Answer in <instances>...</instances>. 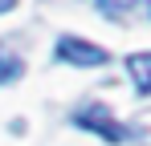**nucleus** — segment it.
Returning <instances> with one entry per match:
<instances>
[{
    "instance_id": "obj_3",
    "label": "nucleus",
    "mask_w": 151,
    "mask_h": 146,
    "mask_svg": "<svg viewBox=\"0 0 151 146\" xmlns=\"http://www.w3.org/2000/svg\"><path fill=\"white\" fill-rule=\"evenodd\" d=\"M127 69H131V81H135V94L147 97L151 94V53H131Z\"/></svg>"
},
{
    "instance_id": "obj_6",
    "label": "nucleus",
    "mask_w": 151,
    "mask_h": 146,
    "mask_svg": "<svg viewBox=\"0 0 151 146\" xmlns=\"http://www.w3.org/2000/svg\"><path fill=\"white\" fill-rule=\"evenodd\" d=\"M17 8V0H0V12H12Z\"/></svg>"
},
{
    "instance_id": "obj_1",
    "label": "nucleus",
    "mask_w": 151,
    "mask_h": 146,
    "mask_svg": "<svg viewBox=\"0 0 151 146\" xmlns=\"http://www.w3.org/2000/svg\"><path fill=\"white\" fill-rule=\"evenodd\" d=\"M74 126H82V130H94L98 138H106V142H131V138H139V130L135 126H123V122L110 118V110L102 106V101H86V106H78L74 110Z\"/></svg>"
},
{
    "instance_id": "obj_7",
    "label": "nucleus",
    "mask_w": 151,
    "mask_h": 146,
    "mask_svg": "<svg viewBox=\"0 0 151 146\" xmlns=\"http://www.w3.org/2000/svg\"><path fill=\"white\" fill-rule=\"evenodd\" d=\"M147 12H151V0H147Z\"/></svg>"
},
{
    "instance_id": "obj_4",
    "label": "nucleus",
    "mask_w": 151,
    "mask_h": 146,
    "mask_svg": "<svg viewBox=\"0 0 151 146\" xmlns=\"http://www.w3.org/2000/svg\"><path fill=\"white\" fill-rule=\"evenodd\" d=\"M25 73V61L17 57V53H8V49L0 45V85H8V81H17Z\"/></svg>"
},
{
    "instance_id": "obj_5",
    "label": "nucleus",
    "mask_w": 151,
    "mask_h": 146,
    "mask_svg": "<svg viewBox=\"0 0 151 146\" xmlns=\"http://www.w3.org/2000/svg\"><path fill=\"white\" fill-rule=\"evenodd\" d=\"M98 4L102 16H110V21H123V16H131V8L139 4V0H94Z\"/></svg>"
},
{
    "instance_id": "obj_2",
    "label": "nucleus",
    "mask_w": 151,
    "mask_h": 146,
    "mask_svg": "<svg viewBox=\"0 0 151 146\" xmlns=\"http://www.w3.org/2000/svg\"><path fill=\"white\" fill-rule=\"evenodd\" d=\"M53 57H57V61H65V65H78V69H98V65L110 61V57H106V49L90 45V41H78V37H57Z\"/></svg>"
}]
</instances>
